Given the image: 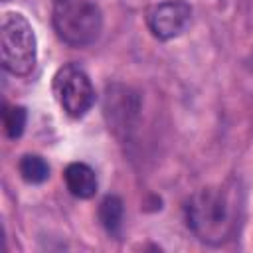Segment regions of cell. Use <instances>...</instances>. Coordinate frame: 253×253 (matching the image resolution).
<instances>
[{"label":"cell","instance_id":"6da1fadb","mask_svg":"<svg viewBox=\"0 0 253 253\" xmlns=\"http://www.w3.org/2000/svg\"><path fill=\"white\" fill-rule=\"evenodd\" d=\"M184 211L188 227L200 241L208 245H221L237 231L241 198L235 188L210 186L194 194Z\"/></svg>","mask_w":253,"mask_h":253},{"label":"cell","instance_id":"7a4b0ae2","mask_svg":"<svg viewBox=\"0 0 253 253\" xmlns=\"http://www.w3.org/2000/svg\"><path fill=\"white\" fill-rule=\"evenodd\" d=\"M51 24L61 42L73 47H85L99 38L103 14L91 0H55Z\"/></svg>","mask_w":253,"mask_h":253},{"label":"cell","instance_id":"3957f363","mask_svg":"<svg viewBox=\"0 0 253 253\" xmlns=\"http://www.w3.org/2000/svg\"><path fill=\"white\" fill-rule=\"evenodd\" d=\"M0 55L8 73L26 77L38 61V40L32 24L20 12H6L0 26Z\"/></svg>","mask_w":253,"mask_h":253},{"label":"cell","instance_id":"277c9868","mask_svg":"<svg viewBox=\"0 0 253 253\" xmlns=\"http://www.w3.org/2000/svg\"><path fill=\"white\" fill-rule=\"evenodd\" d=\"M53 95L65 115L73 119L87 115L95 103V89L89 75L73 63L59 67L53 75Z\"/></svg>","mask_w":253,"mask_h":253},{"label":"cell","instance_id":"5b68a950","mask_svg":"<svg viewBox=\"0 0 253 253\" xmlns=\"http://www.w3.org/2000/svg\"><path fill=\"white\" fill-rule=\"evenodd\" d=\"M190 20H192V8L182 0L160 2L152 6L146 14V24L150 34L162 42L178 38L190 26Z\"/></svg>","mask_w":253,"mask_h":253},{"label":"cell","instance_id":"8992f818","mask_svg":"<svg viewBox=\"0 0 253 253\" xmlns=\"http://www.w3.org/2000/svg\"><path fill=\"white\" fill-rule=\"evenodd\" d=\"M63 180L71 196L89 200L97 192V176L91 166L85 162H71L63 170Z\"/></svg>","mask_w":253,"mask_h":253},{"label":"cell","instance_id":"52a82bcc","mask_svg":"<svg viewBox=\"0 0 253 253\" xmlns=\"http://www.w3.org/2000/svg\"><path fill=\"white\" fill-rule=\"evenodd\" d=\"M99 219L107 233L119 235L123 225V202L119 196H105L99 204Z\"/></svg>","mask_w":253,"mask_h":253},{"label":"cell","instance_id":"ba28073f","mask_svg":"<svg viewBox=\"0 0 253 253\" xmlns=\"http://www.w3.org/2000/svg\"><path fill=\"white\" fill-rule=\"evenodd\" d=\"M18 172L28 184H42L49 178V166L40 154H24L18 162Z\"/></svg>","mask_w":253,"mask_h":253},{"label":"cell","instance_id":"9c48e42d","mask_svg":"<svg viewBox=\"0 0 253 253\" xmlns=\"http://www.w3.org/2000/svg\"><path fill=\"white\" fill-rule=\"evenodd\" d=\"M26 121H28V111L24 107L20 105L4 107L2 123H4V132L8 138H20L26 128Z\"/></svg>","mask_w":253,"mask_h":253},{"label":"cell","instance_id":"30bf717a","mask_svg":"<svg viewBox=\"0 0 253 253\" xmlns=\"http://www.w3.org/2000/svg\"><path fill=\"white\" fill-rule=\"evenodd\" d=\"M6 2H8V0H6Z\"/></svg>","mask_w":253,"mask_h":253}]
</instances>
